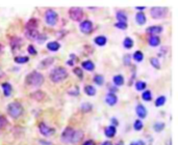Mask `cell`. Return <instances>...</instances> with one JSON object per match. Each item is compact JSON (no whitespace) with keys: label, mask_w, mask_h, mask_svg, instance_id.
Here are the masks:
<instances>
[{"label":"cell","mask_w":178,"mask_h":145,"mask_svg":"<svg viewBox=\"0 0 178 145\" xmlns=\"http://www.w3.org/2000/svg\"><path fill=\"white\" fill-rule=\"evenodd\" d=\"M44 81H45L44 76L40 72H37V70H32V72L29 73L25 78V84L30 87L42 86Z\"/></svg>","instance_id":"6da1fadb"},{"label":"cell","mask_w":178,"mask_h":145,"mask_svg":"<svg viewBox=\"0 0 178 145\" xmlns=\"http://www.w3.org/2000/svg\"><path fill=\"white\" fill-rule=\"evenodd\" d=\"M135 113L138 115L139 117L141 118V119H144V118L147 117V109L144 107L143 105H138L135 108Z\"/></svg>","instance_id":"4fadbf2b"},{"label":"cell","mask_w":178,"mask_h":145,"mask_svg":"<svg viewBox=\"0 0 178 145\" xmlns=\"http://www.w3.org/2000/svg\"><path fill=\"white\" fill-rule=\"evenodd\" d=\"M68 93L70 94V96H78L79 94V87H77V86H74L72 89L68 91Z\"/></svg>","instance_id":"7bdbcfd3"},{"label":"cell","mask_w":178,"mask_h":145,"mask_svg":"<svg viewBox=\"0 0 178 145\" xmlns=\"http://www.w3.org/2000/svg\"><path fill=\"white\" fill-rule=\"evenodd\" d=\"M111 121H112V126H118V120H117V118H112V119H111Z\"/></svg>","instance_id":"681fc988"},{"label":"cell","mask_w":178,"mask_h":145,"mask_svg":"<svg viewBox=\"0 0 178 145\" xmlns=\"http://www.w3.org/2000/svg\"><path fill=\"white\" fill-rule=\"evenodd\" d=\"M147 87V83L144 82V81H138L135 82V89L139 90V91H142V90H145Z\"/></svg>","instance_id":"d590c367"},{"label":"cell","mask_w":178,"mask_h":145,"mask_svg":"<svg viewBox=\"0 0 178 145\" xmlns=\"http://www.w3.org/2000/svg\"><path fill=\"white\" fill-rule=\"evenodd\" d=\"M166 128V124L165 122H161V121H158V122H155L153 124V130L157 133L164 131V129Z\"/></svg>","instance_id":"4dcf8cb0"},{"label":"cell","mask_w":178,"mask_h":145,"mask_svg":"<svg viewBox=\"0 0 178 145\" xmlns=\"http://www.w3.org/2000/svg\"><path fill=\"white\" fill-rule=\"evenodd\" d=\"M11 49L13 52H16L18 49L21 48V45L23 44L22 38L18 37V36H13L11 38Z\"/></svg>","instance_id":"8fae6325"},{"label":"cell","mask_w":178,"mask_h":145,"mask_svg":"<svg viewBox=\"0 0 178 145\" xmlns=\"http://www.w3.org/2000/svg\"><path fill=\"white\" fill-rule=\"evenodd\" d=\"M104 134L107 138H114L116 134H117V129H116L115 126H106L105 130H104Z\"/></svg>","instance_id":"9a60e30c"},{"label":"cell","mask_w":178,"mask_h":145,"mask_svg":"<svg viewBox=\"0 0 178 145\" xmlns=\"http://www.w3.org/2000/svg\"><path fill=\"white\" fill-rule=\"evenodd\" d=\"M14 61L18 64H25L29 61L28 56H16L14 58Z\"/></svg>","instance_id":"83f0119b"},{"label":"cell","mask_w":178,"mask_h":145,"mask_svg":"<svg viewBox=\"0 0 178 145\" xmlns=\"http://www.w3.org/2000/svg\"><path fill=\"white\" fill-rule=\"evenodd\" d=\"M2 76H4V74L2 72H0V77H2Z\"/></svg>","instance_id":"6f0895ef"},{"label":"cell","mask_w":178,"mask_h":145,"mask_svg":"<svg viewBox=\"0 0 178 145\" xmlns=\"http://www.w3.org/2000/svg\"><path fill=\"white\" fill-rule=\"evenodd\" d=\"M47 49L51 52H57L59 49H61V44L56 41H49L48 44L46 45Z\"/></svg>","instance_id":"ac0fdd59"},{"label":"cell","mask_w":178,"mask_h":145,"mask_svg":"<svg viewBox=\"0 0 178 145\" xmlns=\"http://www.w3.org/2000/svg\"><path fill=\"white\" fill-rule=\"evenodd\" d=\"M27 52H28V54H31V55H37L38 54L37 49L34 48V45H29L27 47Z\"/></svg>","instance_id":"ee69618b"},{"label":"cell","mask_w":178,"mask_h":145,"mask_svg":"<svg viewBox=\"0 0 178 145\" xmlns=\"http://www.w3.org/2000/svg\"><path fill=\"white\" fill-rule=\"evenodd\" d=\"M82 145H95V142L93 140H88V141H85Z\"/></svg>","instance_id":"c3c4849f"},{"label":"cell","mask_w":178,"mask_h":145,"mask_svg":"<svg viewBox=\"0 0 178 145\" xmlns=\"http://www.w3.org/2000/svg\"><path fill=\"white\" fill-rule=\"evenodd\" d=\"M162 31V26H150V27L147 28L146 32L148 34H151V35H156V34H159Z\"/></svg>","instance_id":"ffe728a7"},{"label":"cell","mask_w":178,"mask_h":145,"mask_svg":"<svg viewBox=\"0 0 178 145\" xmlns=\"http://www.w3.org/2000/svg\"><path fill=\"white\" fill-rule=\"evenodd\" d=\"M39 131H40V133L44 137H49V136H52L55 134V129L50 128L45 122H41L39 124Z\"/></svg>","instance_id":"ba28073f"},{"label":"cell","mask_w":178,"mask_h":145,"mask_svg":"<svg viewBox=\"0 0 178 145\" xmlns=\"http://www.w3.org/2000/svg\"><path fill=\"white\" fill-rule=\"evenodd\" d=\"M166 100H167V99H166L165 96H158L155 100V106H156V107H162V106H164L166 104Z\"/></svg>","instance_id":"8d00e7d4"},{"label":"cell","mask_w":178,"mask_h":145,"mask_svg":"<svg viewBox=\"0 0 178 145\" xmlns=\"http://www.w3.org/2000/svg\"><path fill=\"white\" fill-rule=\"evenodd\" d=\"M24 112L23 106L19 102H13L11 104H8L7 106V113L11 118H19Z\"/></svg>","instance_id":"3957f363"},{"label":"cell","mask_w":178,"mask_h":145,"mask_svg":"<svg viewBox=\"0 0 178 145\" xmlns=\"http://www.w3.org/2000/svg\"><path fill=\"white\" fill-rule=\"evenodd\" d=\"M150 15L153 19L159 20V19H165L168 16V8L165 6H155L152 7L150 11Z\"/></svg>","instance_id":"277c9868"},{"label":"cell","mask_w":178,"mask_h":145,"mask_svg":"<svg viewBox=\"0 0 178 145\" xmlns=\"http://www.w3.org/2000/svg\"><path fill=\"white\" fill-rule=\"evenodd\" d=\"M142 100H145V102H150L152 100V93H151L150 90H145L143 93H142Z\"/></svg>","instance_id":"836d02e7"},{"label":"cell","mask_w":178,"mask_h":145,"mask_svg":"<svg viewBox=\"0 0 178 145\" xmlns=\"http://www.w3.org/2000/svg\"><path fill=\"white\" fill-rule=\"evenodd\" d=\"M133 45H135V43H133V40L131 37H129V36H127L124 38V41H123V46H124V48L127 49V50H129V49H131Z\"/></svg>","instance_id":"f1b7e54d"},{"label":"cell","mask_w":178,"mask_h":145,"mask_svg":"<svg viewBox=\"0 0 178 145\" xmlns=\"http://www.w3.org/2000/svg\"><path fill=\"white\" fill-rule=\"evenodd\" d=\"M117 145H124V142L123 141H119L117 143Z\"/></svg>","instance_id":"9f6ffc18"},{"label":"cell","mask_w":178,"mask_h":145,"mask_svg":"<svg viewBox=\"0 0 178 145\" xmlns=\"http://www.w3.org/2000/svg\"><path fill=\"white\" fill-rule=\"evenodd\" d=\"M130 60H131V56H130L129 54H127L124 56L123 58V62H124V66H130Z\"/></svg>","instance_id":"f6af8a7d"},{"label":"cell","mask_w":178,"mask_h":145,"mask_svg":"<svg viewBox=\"0 0 178 145\" xmlns=\"http://www.w3.org/2000/svg\"><path fill=\"white\" fill-rule=\"evenodd\" d=\"M129 145H146V143L143 140H138V141H133Z\"/></svg>","instance_id":"7dc6e473"},{"label":"cell","mask_w":178,"mask_h":145,"mask_svg":"<svg viewBox=\"0 0 178 145\" xmlns=\"http://www.w3.org/2000/svg\"><path fill=\"white\" fill-rule=\"evenodd\" d=\"M30 97L32 100H37V102H41V100H43L44 99H45V93L41 90H37L30 94Z\"/></svg>","instance_id":"44dd1931"},{"label":"cell","mask_w":178,"mask_h":145,"mask_svg":"<svg viewBox=\"0 0 178 145\" xmlns=\"http://www.w3.org/2000/svg\"><path fill=\"white\" fill-rule=\"evenodd\" d=\"M7 124H8V120H7V118L4 116V115H0V131L1 130H3L5 129L7 126Z\"/></svg>","instance_id":"e575fe53"},{"label":"cell","mask_w":178,"mask_h":145,"mask_svg":"<svg viewBox=\"0 0 178 145\" xmlns=\"http://www.w3.org/2000/svg\"><path fill=\"white\" fill-rule=\"evenodd\" d=\"M117 90H118V88L116 87V86H112L111 88H109V91H111V93H115Z\"/></svg>","instance_id":"f907efd6"},{"label":"cell","mask_w":178,"mask_h":145,"mask_svg":"<svg viewBox=\"0 0 178 145\" xmlns=\"http://www.w3.org/2000/svg\"><path fill=\"white\" fill-rule=\"evenodd\" d=\"M79 29H80V31L82 32V33L90 34L94 30L93 23H92V21H90V20L82 21V22L80 23V26H79Z\"/></svg>","instance_id":"9c48e42d"},{"label":"cell","mask_w":178,"mask_h":145,"mask_svg":"<svg viewBox=\"0 0 178 145\" xmlns=\"http://www.w3.org/2000/svg\"><path fill=\"white\" fill-rule=\"evenodd\" d=\"M112 81H114V84L116 86H122L124 84V82H125V79H124V77L122 75H116L114 76V78H112Z\"/></svg>","instance_id":"d4e9b609"},{"label":"cell","mask_w":178,"mask_h":145,"mask_svg":"<svg viewBox=\"0 0 178 145\" xmlns=\"http://www.w3.org/2000/svg\"><path fill=\"white\" fill-rule=\"evenodd\" d=\"M145 8H146L145 6H136V7H135V10H136V11H145Z\"/></svg>","instance_id":"f5cc1de1"},{"label":"cell","mask_w":178,"mask_h":145,"mask_svg":"<svg viewBox=\"0 0 178 145\" xmlns=\"http://www.w3.org/2000/svg\"><path fill=\"white\" fill-rule=\"evenodd\" d=\"M24 35L29 41H38L40 32L38 31V29H25Z\"/></svg>","instance_id":"30bf717a"},{"label":"cell","mask_w":178,"mask_h":145,"mask_svg":"<svg viewBox=\"0 0 178 145\" xmlns=\"http://www.w3.org/2000/svg\"><path fill=\"white\" fill-rule=\"evenodd\" d=\"M116 18H117L118 22H123V23H127V20H128L127 15L122 11H117V14H116Z\"/></svg>","instance_id":"4316f807"},{"label":"cell","mask_w":178,"mask_h":145,"mask_svg":"<svg viewBox=\"0 0 178 145\" xmlns=\"http://www.w3.org/2000/svg\"><path fill=\"white\" fill-rule=\"evenodd\" d=\"M68 70L63 66H57L53 69L49 74V78L53 83H61L68 78Z\"/></svg>","instance_id":"7a4b0ae2"},{"label":"cell","mask_w":178,"mask_h":145,"mask_svg":"<svg viewBox=\"0 0 178 145\" xmlns=\"http://www.w3.org/2000/svg\"><path fill=\"white\" fill-rule=\"evenodd\" d=\"M92 109H93V106L91 105L90 103H84L81 105V111L84 113H88V112H91Z\"/></svg>","instance_id":"ab89813d"},{"label":"cell","mask_w":178,"mask_h":145,"mask_svg":"<svg viewBox=\"0 0 178 145\" xmlns=\"http://www.w3.org/2000/svg\"><path fill=\"white\" fill-rule=\"evenodd\" d=\"M69 17L74 22H80L84 18V10L81 7H71L69 10Z\"/></svg>","instance_id":"8992f818"},{"label":"cell","mask_w":178,"mask_h":145,"mask_svg":"<svg viewBox=\"0 0 178 145\" xmlns=\"http://www.w3.org/2000/svg\"><path fill=\"white\" fill-rule=\"evenodd\" d=\"M101 145H114V144H112V142H109V141H105V142H103Z\"/></svg>","instance_id":"db71d44e"},{"label":"cell","mask_w":178,"mask_h":145,"mask_svg":"<svg viewBox=\"0 0 178 145\" xmlns=\"http://www.w3.org/2000/svg\"><path fill=\"white\" fill-rule=\"evenodd\" d=\"M150 64L152 66L154 69L159 70L161 69V63H159V60L155 57H151L150 58Z\"/></svg>","instance_id":"f35d334b"},{"label":"cell","mask_w":178,"mask_h":145,"mask_svg":"<svg viewBox=\"0 0 178 145\" xmlns=\"http://www.w3.org/2000/svg\"><path fill=\"white\" fill-rule=\"evenodd\" d=\"M148 44L151 47H158L161 45V37L158 35H150L148 38Z\"/></svg>","instance_id":"e0dca14e"},{"label":"cell","mask_w":178,"mask_h":145,"mask_svg":"<svg viewBox=\"0 0 178 145\" xmlns=\"http://www.w3.org/2000/svg\"><path fill=\"white\" fill-rule=\"evenodd\" d=\"M1 88H2V91H3V94H4L5 97H8L11 96V90H13V87H11V85L10 84V83H8V82L2 83Z\"/></svg>","instance_id":"d6986e66"},{"label":"cell","mask_w":178,"mask_h":145,"mask_svg":"<svg viewBox=\"0 0 178 145\" xmlns=\"http://www.w3.org/2000/svg\"><path fill=\"white\" fill-rule=\"evenodd\" d=\"M84 137V133L81 131V130H74L73 135H72V139H71V143L72 144H77L79 143Z\"/></svg>","instance_id":"7c38bea8"},{"label":"cell","mask_w":178,"mask_h":145,"mask_svg":"<svg viewBox=\"0 0 178 145\" xmlns=\"http://www.w3.org/2000/svg\"><path fill=\"white\" fill-rule=\"evenodd\" d=\"M45 22L49 26H55L58 22L57 13L53 10H47L45 13Z\"/></svg>","instance_id":"5b68a950"},{"label":"cell","mask_w":178,"mask_h":145,"mask_svg":"<svg viewBox=\"0 0 178 145\" xmlns=\"http://www.w3.org/2000/svg\"><path fill=\"white\" fill-rule=\"evenodd\" d=\"M67 64H68V66H74V61L72 60V59H69V60L67 61Z\"/></svg>","instance_id":"816d5d0a"},{"label":"cell","mask_w":178,"mask_h":145,"mask_svg":"<svg viewBox=\"0 0 178 145\" xmlns=\"http://www.w3.org/2000/svg\"><path fill=\"white\" fill-rule=\"evenodd\" d=\"M84 92L87 93L89 96H94L96 94V88L92 85H85L84 86Z\"/></svg>","instance_id":"f546056e"},{"label":"cell","mask_w":178,"mask_h":145,"mask_svg":"<svg viewBox=\"0 0 178 145\" xmlns=\"http://www.w3.org/2000/svg\"><path fill=\"white\" fill-rule=\"evenodd\" d=\"M54 62V58L53 57H48L46 59H44L40 62V67H42V69H46V67L50 66L51 64Z\"/></svg>","instance_id":"484cf974"},{"label":"cell","mask_w":178,"mask_h":145,"mask_svg":"<svg viewBox=\"0 0 178 145\" xmlns=\"http://www.w3.org/2000/svg\"><path fill=\"white\" fill-rule=\"evenodd\" d=\"M94 43L96 44L97 46L103 47L107 43V38H106V36H104V35H98V36L94 38Z\"/></svg>","instance_id":"603a6c76"},{"label":"cell","mask_w":178,"mask_h":145,"mask_svg":"<svg viewBox=\"0 0 178 145\" xmlns=\"http://www.w3.org/2000/svg\"><path fill=\"white\" fill-rule=\"evenodd\" d=\"M73 132H74L73 128H71V126H67L61 135V141L65 144L71 143V139H72Z\"/></svg>","instance_id":"52a82bcc"},{"label":"cell","mask_w":178,"mask_h":145,"mask_svg":"<svg viewBox=\"0 0 178 145\" xmlns=\"http://www.w3.org/2000/svg\"><path fill=\"white\" fill-rule=\"evenodd\" d=\"M47 35H45V34H41L40 33V35H39V38H38V41H39V43H43L44 41H46L47 40Z\"/></svg>","instance_id":"bcb514c9"},{"label":"cell","mask_w":178,"mask_h":145,"mask_svg":"<svg viewBox=\"0 0 178 145\" xmlns=\"http://www.w3.org/2000/svg\"><path fill=\"white\" fill-rule=\"evenodd\" d=\"M135 21L139 25H144L147 21V18H146V15H145L143 11H139L136 13L135 15Z\"/></svg>","instance_id":"7402d4cb"},{"label":"cell","mask_w":178,"mask_h":145,"mask_svg":"<svg viewBox=\"0 0 178 145\" xmlns=\"http://www.w3.org/2000/svg\"><path fill=\"white\" fill-rule=\"evenodd\" d=\"M81 66H82V69L88 70V72H93V70H95L94 62L91 61V60H85L84 62H81Z\"/></svg>","instance_id":"cb8c5ba5"},{"label":"cell","mask_w":178,"mask_h":145,"mask_svg":"<svg viewBox=\"0 0 178 145\" xmlns=\"http://www.w3.org/2000/svg\"><path fill=\"white\" fill-rule=\"evenodd\" d=\"M105 102H106V104H107L108 106H115L116 104L118 103V97H117V96H116L115 93H111L109 92L107 96H106V97H105Z\"/></svg>","instance_id":"5bb4252c"},{"label":"cell","mask_w":178,"mask_h":145,"mask_svg":"<svg viewBox=\"0 0 178 145\" xmlns=\"http://www.w3.org/2000/svg\"><path fill=\"white\" fill-rule=\"evenodd\" d=\"M115 27L118 29H121V30H126L127 27H128V24H127V23H123V22H117L115 24Z\"/></svg>","instance_id":"b9f144b4"},{"label":"cell","mask_w":178,"mask_h":145,"mask_svg":"<svg viewBox=\"0 0 178 145\" xmlns=\"http://www.w3.org/2000/svg\"><path fill=\"white\" fill-rule=\"evenodd\" d=\"M132 58L135 59L136 62H142V61H143V59H144L143 52H142V51H135V53H133Z\"/></svg>","instance_id":"1f68e13d"},{"label":"cell","mask_w":178,"mask_h":145,"mask_svg":"<svg viewBox=\"0 0 178 145\" xmlns=\"http://www.w3.org/2000/svg\"><path fill=\"white\" fill-rule=\"evenodd\" d=\"M93 81L98 86H101V85H103V83H104V78L101 75H96L93 78Z\"/></svg>","instance_id":"d6a6232c"},{"label":"cell","mask_w":178,"mask_h":145,"mask_svg":"<svg viewBox=\"0 0 178 145\" xmlns=\"http://www.w3.org/2000/svg\"><path fill=\"white\" fill-rule=\"evenodd\" d=\"M2 52H3V46H2L1 44H0V55H1Z\"/></svg>","instance_id":"11a10c76"},{"label":"cell","mask_w":178,"mask_h":145,"mask_svg":"<svg viewBox=\"0 0 178 145\" xmlns=\"http://www.w3.org/2000/svg\"><path fill=\"white\" fill-rule=\"evenodd\" d=\"M144 128V124H143V121L141 119H136L135 121V123H133V129L135 130V131H142Z\"/></svg>","instance_id":"74e56055"},{"label":"cell","mask_w":178,"mask_h":145,"mask_svg":"<svg viewBox=\"0 0 178 145\" xmlns=\"http://www.w3.org/2000/svg\"><path fill=\"white\" fill-rule=\"evenodd\" d=\"M73 73L80 80H82V78H84V70H82L80 67H75V69L73 70Z\"/></svg>","instance_id":"60d3db41"},{"label":"cell","mask_w":178,"mask_h":145,"mask_svg":"<svg viewBox=\"0 0 178 145\" xmlns=\"http://www.w3.org/2000/svg\"><path fill=\"white\" fill-rule=\"evenodd\" d=\"M39 27V20L35 18L29 19L25 24V29H38Z\"/></svg>","instance_id":"2e32d148"}]
</instances>
